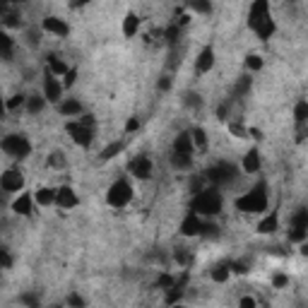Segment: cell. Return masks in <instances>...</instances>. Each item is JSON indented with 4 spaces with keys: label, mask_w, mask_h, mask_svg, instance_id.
Wrapping results in <instances>:
<instances>
[{
    "label": "cell",
    "mask_w": 308,
    "mask_h": 308,
    "mask_svg": "<svg viewBox=\"0 0 308 308\" xmlns=\"http://www.w3.org/2000/svg\"><path fill=\"white\" fill-rule=\"evenodd\" d=\"M219 210H221V195L214 188L200 190L198 195L193 198V212L198 214V217L200 214L214 217V214H219Z\"/></svg>",
    "instance_id": "6da1fadb"
},
{
    "label": "cell",
    "mask_w": 308,
    "mask_h": 308,
    "mask_svg": "<svg viewBox=\"0 0 308 308\" xmlns=\"http://www.w3.org/2000/svg\"><path fill=\"white\" fill-rule=\"evenodd\" d=\"M236 207L241 212H265L268 207V193H265V186H255L251 193H245L236 200Z\"/></svg>",
    "instance_id": "7a4b0ae2"
},
{
    "label": "cell",
    "mask_w": 308,
    "mask_h": 308,
    "mask_svg": "<svg viewBox=\"0 0 308 308\" xmlns=\"http://www.w3.org/2000/svg\"><path fill=\"white\" fill-rule=\"evenodd\" d=\"M3 150L8 152L10 157L24 159L29 152H32V145H29V140L22 137V135H8V137L3 140Z\"/></svg>",
    "instance_id": "3957f363"
},
{
    "label": "cell",
    "mask_w": 308,
    "mask_h": 308,
    "mask_svg": "<svg viewBox=\"0 0 308 308\" xmlns=\"http://www.w3.org/2000/svg\"><path fill=\"white\" fill-rule=\"evenodd\" d=\"M130 198H133V188L126 181H116L109 188V195H106L111 207H126L130 202Z\"/></svg>",
    "instance_id": "277c9868"
},
{
    "label": "cell",
    "mask_w": 308,
    "mask_h": 308,
    "mask_svg": "<svg viewBox=\"0 0 308 308\" xmlns=\"http://www.w3.org/2000/svg\"><path fill=\"white\" fill-rule=\"evenodd\" d=\"M68 133H70V137L79 145V147H89V145H92V128L85 126V123H79V120L68 126Z\"/></svg>",
    "instance_id": "5b68a950"
},
{
    "label": "cell",
    "mask_w": 308,
    "mask_h": 308,
    "mask_svg": "<svg viewBox=\"0 0 308 308\" xmlns=\"http://www.w3.org/2000/svg\"><path fill=\"white\" fill-rule=\"evenodd\" d=\"M234 174H236V169H234L231 164H217V166H212V169L207 171V178H210L214 186H221V183L231 181Z\"/></svg>",
    "instance_id": "8992f818"
},
{
    "label": "cell",
    "mask_w": 308,
    "mask_h": 308,
    "mask_svg": "<svg viewBox=\"0 0 308 308\" xmlns=\"http://www.w3.org/2000/svg\"><path fill=\"white\" fill-rule=\"evenodd\" d=\"M202 229H205V221L200 219L195 212H190L181 224V234L183 236H202Z\"/></svg>",
    "instance_id": "52a82bcc"
},
{
    "label": "cell",
    "mask_w": 308,
    "mask_h": 308,
    "mask_svg": "<svg viewBox=\"0 0 308 308\" xmlns=\"http://www.w3.org/2000/svg\"><path fill=\"white\" fill-rule=\"evenodd\" d=\"M130 174L135 176V178H150V174H152V161H150V157H145V154H140V157H135L133 161H130Z\"/></svg>",
    "instance_id": "ba28073f"
},
{
    "label": "cell",
    "mask_w": 308,
    "mask_h": 308,
    "mask_svg": "<svg viewBox=\"0 0 308 308\" xmlns=\"http://www.w3.org/2000/svg\"><path fill=\"white\" fill-rule=\"evenodd\" d=\"M270 17V8H268V3H265V0H258V3H255L253 8H251V15H248V24H251V29H258V24L260 22H265V19H268Z\"/></svg>",
    "instance_id": "9c48e42d"
},
{
    "label": "cell",
    "mask_w": 308,
    "mask_h": 308,
    "mask_svg": "<svg viewBox=\"0 0 308 308\" xmlns=\"http://www.w3.org/2000/svg\"><path fill=\"white\" fill-rule=\"evenodd\" d=\"M60 92H63V85L55 79V75L46 72V79H44V94H46V99H48V101H53V104H58Z\"/></svg>",
    "instance_id": "30bf717a"
},
{
    "label": "cell",
    "mask_w": 308,
    "mask_h": 308,
    "mask_svg": "<svg viewBox=\"0 0 308 308\" xmlns=\"http://www.w3.org/2000/svg\"><path fill=\"white\" fill-rule=\"evenodd\" d=\"M55 202L60 207H65V210H70V207L77 205V193L72 188H68V186H60L55 190Z\"/></svg>",
    "instance_id": "8fae6325"
},
{
    "label": "cell",
    "mask_w": 308,
    "mask_h": 308,
    "mask_svg": "<svg viewBox=\"0 0 308 308\" xmlns=\"http://www.w3.org/2000/svg\"><path fill=\"white\" fill-rule=\"evenodd\" d=\"M3 190H8V193H15V190H22L24 186V178L19 171H5L3 174V181H0Z\"/></svg>",
    "instance_id": "7c38bea8"
},
{
    "label": "cell",
    "mask_w": 308,
    "mask_h": 308,
    "mask_svg": "<svg viewBox=\"0 0 308 308\" xmlns=\"http://www.w3.org/2000/svg\"><path fill=\"white\" fill-rule=\"evenodd\" d=\"M44 29H46L48 34H53V36H68V24L63 22V19H58V17H46L44 19Z\"/></svg>",
    "instance_id": "4fadbf2b"
},
{
    "label": "cell",
    "mask_w": 308,
    "mask_h": 308,
    "mask_svg": "<svg viewBox=\"0 0 308 308\" xmlns=\"http://www.w3.org/2000/svg\"><path fill=\"white\" fill-rule=\"evenodd\" d=\"M174 152L193 157V140H190V133H183V135H178V137H176V142H174Z\"/></svg>",
    "instance_id": "5bb4252c"
},
{
    "label": "cell",
    "mask_w": 308,
    "mask_h": 308,
    "mask_svg": "<svg viewBox=\"0 0 308 308\" xmlns=\"http://www.w3.org/2000/svg\"><path fill=\"white\" fill-rule=\"evenodd\" d=\"M214 65V51L212 48H205L198 58V72H210Z\"/></svg>",
    "instance_id": "9a60e30c"
},
{
    "label": "cell",
    "mask_w": 308,
    "mask_h": 308,
    "mask_svg": "<svg viewBox=\"0 0 308 308\" xmlns=\"http://www.w3.org/2000/svg\"><path fill=\"white\" fill-rule=\"evenodd\" d=\"M48 72L51 75H55V77H60V75H68V68H65V63L58 58V55H48Z\"/></svg>",
    "instance_id": "2e32d148"
},
{
    "label": "cell",
    "mask_w": 308,
    "mask_h": 308,
    "mask_svg": "<svg viewBox=\"0 0 308 308\" xmlns=\"http://www.w3.org/2000/svg\"><path fill=\"white\" fill-rule=\"evenodd\" d=\"M12 210H15L17 214H32V198L29 195H19V198L15 200V205H12Z\"/></svg>",
    "instance_id": "e0dca14e"
},
{
    "label": "cell",
    "mask_w": 308,
    "mask_h": 308,
    "mask_svg": "<svg viewBox=\"0 0 308 308\" xmlns=\"http://www.w3.org/2000/svg\"><path fill=\"white\" fill-rule=\"evenodd\" d=\"M137 29H140V19H137V15L130 12V15L123 19V34H126V36H135Z\"/></svg>",
    "instance_id": "ac0fdd59"
},
{
    "label": "cell",
    "mask_w": 308,
    "mask_h": 308,
    "mask_svg": "<svg viewBox=\"0 0 308 308\" xmlns=\"http://www.w3.org/2000/svg\"><path fill=\"white\" fill-rule=\"evenodd\" d=\"M243 169L248 171V174H255V171L260 169V157H258V152H255V150H251L248 154H245V159H243Z\"/></svg>",
    "instance_id": "d6986e66"
},
{
    "label": "cell",
    "mask_w": 308,
    "mask_h": 308,
    "mask_svg": "<svg viewBox=\"0 0 308 308\" xmlns=\"http://www.w3.org/2000/svg\"><path fill=\"white\" fill-rule=\"evenodd\" d=\"M36 202H39V205H44V207L53 205V202H55V190L39 188V190H36Z\"/></svg>",
    "instance_id": "ffe728a7"
},
{
    "label": "cell",
    "mask_w": 308,
    "mask_h": 308,
    "mask_svg": "<svg viewBox=\"0 0 308 308\" xmlns=\"http://www.w3.org/2000/svg\"><path fill=\"white\" fill-rule=\"evenodd\" d=\"M255 34H258L260 39H270V36L275 34V22H272V17H268L265 22L258 24V29H255Z\"/></svg>",
    "instance_id": "44dd1931"
},
{
    "label": "cell",
    "mask_w": 308,
    "mask_h": 308,
    "mask_svg": "<svg viewBox=\"0 0 308 308\" xmlns=\"http://www.w3.org/2000/svg\"><path fill=\"white\" fill-rule=\"evenodd\" d=\"M292 229L308 231V212H306V210H301V212L294 214V219H292Z\"/></svg>",
    "instance_id": "7402d4cb"
},
{
    "label": "cell",
    "mask_w": 308,
    "mask_h": 308,
    "mask_svg": "<svg viewBox=\"0 0 308 308\" xmlns=\"http://www.w3.org/2000/svg\"><path fill=\"white\" fill-rule=\"evenodd\" d=\"M258 231H260V234H272V231H277V214L265 217V219L258 224Z\"/></svg>",
    "instance_id": "603a6c76"
},
{
    "label": "cell",
    "mask_w": 308,
    "mask_h": 308,
    "mask_svg": "<svg viewBox=\"0 0 308 308\" xmlns=\"http://www.w3.org/2000/svg\"><path fill=\"white\" fill-rule=\"evenodd\" d=\"M190 161H193V157H188V154H178V152H171V164H174L176 169H188Z\"/></svg>",
    "instance_id": "cb8c5ba5"
},
{
    "label": "cell",
    "mask_w": 308,
    "mask_h": 308,
    "mask_svg": "<svg viewBox=\"0 0 308 308\" xmlns=\"http://www.w3.org/2000/svg\"><path fill=\"white\" fill-rule=\"evenodd\" d=\"M60 111H63L65 116H77L79 111H82V106H79V101H75V99H68V101L60 104Z\"/></svg>",
    "instance_id": "d4e9b609"
},
{
    "label": "cell",
    "mask_w": 308,
    "mask_h": 308,
    "mask_svg": "<svg viewBox=\"0 0 308 308\" xmlns=\"http://www.w3.org/2000/svg\"><path fill=\"white\" fill-rule=\"evenodd\" d=\"M229 275H231L229 265H217V268L212 270V279H214V282H227Z\"/></svg>",
    "instance_id": "484cf974"
},
{
    "label": "cell",
    "mask_w": 308,
    "mask_h": 308,
    "mask_svg": "<svg viewBox=\"0 0 308 308\" xmlns=\"http://www.w3.org/2000/svg\"><path fill=\"white\" fill-rule=\"evenodd\" d=\"M190 140H193V145H195V147H205V130H202V128H193V130H190Z\"/></svg>",
    "instance_id": "4316f807"
},
{
    "label": "cell",
    "mask_w": 308,
    "mask_h": 308,
    "mask_svg": "<svg viewBox=\"0 0 308 308\" xmlns=\"http://www.w3.org/2000/svg\"><path fill=\"white\" fill-rule=\"evenodd\" d=\"M0 51H3V58L12 55V39H10L8 34H0Z\"/></svg>",
    "instance_id": "83f0119b"
},
{
    "label": "cell",
    "mask_w": 308,
    "mask_h": 308,
    "mask_svg": "<svg viewBox=\"0 0 308 308\" xmlns=\"http://www.w3.org/2000/svg\"><path fill=\"white\" fill-rule=\"evenodd\" d=\"M294 116H296V120H299V123L308 120V101H299V104H296V109H294Z\"/></svg>",
    "instance_id": "f1b7e54d"
},
{
    "label": "cell",
    "mask_w": 308,
    "mask_h": 308,
    "mask_svg": "<svg viewBox=\"0 0 308 308\" xmlns=\"http://www.w3.org/2000/svg\"><path fill=\"white\" fill-rule=\"evenodd\" d=\"M27 109L32 111V113H39V111L44 109V99H41V96H29V99H27Z\"/></svg>",
    "instance_id": "f546056e"
},
{
    "label": "cell",
    "mask_w": 308,
    "mask_h": 308,
    "mask_svg": "<svg viewBox=\"0 0 308 308\" xmlns=\"http://www.w3.org/2000/svg\"><path fill=\"white\" fill-rule=\"evenodd\" d=\"M245 65H248V70H260L262 58L260 55H248V58H245Z\"/></svg>",
    "instance_id": "4dcf8cb0"
},
{
    "label": "cell",
    "mask_w": 308,
    "mask_h": 308,
    "mask_svg": "<svg viewBox=\"0 0 308 308\" xmlns=\"http://www.w3.org/2000/svg\"><path fill=\"white\" fill-rule=\"evenodd\" d=\"M120 150H123V145H120V142H116V145H109V147L104 150L101 159H111V157H116V154H118Z\"/></svg>",
    "instance_id": "1f68e13d"
},
{
    "label": "cell",
    "mask_w": 308,
    "mask_h": 308,
    "mask_svg": "<svg viewBox=\"0 0 308 308\" xmlns=\"http://www.w3.org/2000/svg\"><path fill=\"white\" fill-rule=\"evenodd\" d=\"M22 303H27L29 308H39V296L36 294H22Z\"/></svg>",
    "instance_id": "d6a6232c"
},
{
    "label": "cell",
    "mask_w": 308,
    "mask_h": 308,
    "mask_svg": "<svg viewBox=\"0 0 308 308\" xmlns=\"http://www.w3.org/2000/svg\"><path fill=\"white\" fill-rule=\"evenodd\" d=\"M229 133L236 135V137H248V130L243 126H238V123H229Z\"/></svg>",
    "instance_id": "836d02e7"
},
{
    "label": "cell",
    "mask_w": 308,
    "mask_h": 308,
    "mask_svg": "<svg viewBox=\"0 0 308 308\" xmlns=\"http://www.w3.org/2000/svg\"><path fill=\"white\" fill-rule=\"evenodd\" d=\"M48 164L53 166V169H60V166L65 164L63 154H60V152H53V154H51V159H48Z\"/></svg>",
    "instance_id": "e575fe53"
},
{
    "label": "cell",
    "mask_w": 308,
    "mask_h": 308,
    "mask_svg": "<svg viewBox=\"0 0 308 308\" xmlns=\"http://www.w3.org/2000/svg\"><path fill=\"white\" fill-rule=\"evenodd\" d=\"M68 303H70L72 308H85V299L77 296V294H70V296H68Z\"/></svg>",
    "instance_id": "d590c367"
},
{
    "label": "cell",
    "mask_w": 308,
    "mask_h": 308,
    "mask_svg": "<svg viewBox=\"0 0 308 308\" xmlns=\"http://www.w3.org/2000/svg\"><path fill=\"white\" fill-rule=\"evenodd\" d=\"M22 104H24V96H22V94H17V96H12V99H10V101L5 104V106H8V109L12 111V109H19Z\"/></svg>",
    "instance_id": "8d00e7d4"
},
{
    "label": "cell",
    "mask_w": 308,
    "mask_h": 308,
    "mask_svg": "<svg viewBox=\"0 0 308 308\" xmlns=\"http://www.w3.org/2000/svg\"><path fill=\"white\" fill-rule=\"evenodd\" d=\"M248 89H251V77H243L241 82H238L236 94H243V92H248Z\"/></svg>",
    "instance_id": "74e56055"
},
{
    "label": "cell",
    "mask_w": 308,
    "mask_h": 308,
    "mask_svg": "<svg viewBox=\"0 0 308 308\" xmlns=\"http://www.w3.org/2000/svg\"><path fill=\"white\" fill-rule=\"evenodd\" d=\"M164 36H166V41H176L178 39V27H169L164 32Z\"/></svg>",
    "instance_id": "f35d334b"
},
{
    "label": "cell",
    "mask_w": 308,
    "mask_h": 308,
    "mask_svg": "<svg viewBox=\"0 0 308 308\" xmlns=\"http://www.w3.org/2000/svg\"><path fill=\"white\" fill-rule=\"evenodd\" d=\"M286 282H289L286 275H275V277H272V284H275V286H284Z\"/></svg>",
    "instance_id": "ab89813d"
},
{
    "label": "cell",
    "mask_w": 308,
    "mask_h": 308,
    "mask_svg": "<svg viewBox=\"0 0 308 308\" xmlns=\"http://www.w3.org/2000/svg\"><path fill=\"white\" fill-rule=\"evenodd\" d=\"M289 238H292V241H303V238H306V231L292 229V234H289Z\"/></svg>",
    "instance_id": "60d3db41"
},
{
    "label": "cell",
    "mask_w": 308,
    "mask_h": 308,
    "mask_svg": "<svg viewBox=\"0 0 308 308\" xmlns=\"http://www.w3.org/2000/svg\"><path fill=\"white\" fill-rule=\"evenodd\" d=\"M137 128H140V120H137V118H130V120L126 123V130H128V133H133V130H137Z\"/></svg>",
    "instance_id": "b9f144b4"
},
{
    "label": "cell",
    "mask_w": 308,
    "mask_h": 308,
    "mask_svg": "<svg viewBox=\"0 0 308 308\" xmlns=\"http://www.w3.org/2000/svg\"><path fill=\"white\" fill-rule=\"evenodd\" d=\"M229 270H231V272H236V275H243V272H245V268L241 265V262H229Z\"/></svg>",
    "instance_id": "7bdbcfd3"
},
{
    "label": "cell",
    "mask_w": 308,
    "mask_h": 308,
    "mask_svg": "<svg viewBox=\"0 0 308 308\" xmlns=\"http://www.w3.org/2000/svg\"><path fill=\"white\" fill-rule=\"evenodd\" d=\"M241 308H255V301L251 299V296H243V299H241Z\"/></svg>",
    "instance_id": "ee69618b"
},
{
    "label": "cell",
    "mask_w": 308,
    "mask_h": 308,
    "mask_svg": "<svg viewBox=\"0 0 308 308\" xmlns=\"http://www.w3.org/2000/svg\"><path fill=\"white\" fill-rule=\"evenodd\" d=\"M190 8L198 10V12H207V10H210V5H207V3H193Z\"/></svg>",
    "instance_id": "f6af8a7d"
},
{
    "label": "cell",
    "mask_w": 308,
    "mask_h": 308,
    "mask_svg": "<svg viewBox=\"0 0 308 308\" xmlns=\"http://www.w3.org/2000/svg\"><path fill=\"white\" fill-rule=\"evenodd\" d=\"M186 104H188V106H200V99H198V94H188V99H186Z\"/></svg>",
    "instance_id": "bcb514c9"
},
{
    "label": "cell",
    "mask_w": 308,
    "mask_h": 308,
    "mask_svg": "<svg viewBox=\"0 0 308 308\" xmlns=\"http://www.w3.org/2000/svg\"><path fill=\"white\" fill-rule=\"evenodd\" d=\"M75 77H77V72L70 70L68 75H65V85H72V82H75Z\"/></svg>",
    "instance_id": "7dc6e473"
},
{
    "label": "cell",
    "mask_w": 308,
    "mask_h": 308,
    "mask_svg": "<svg viewBox=\"0 0 308 308\" xmlns=\"http://www.w3.org/2000/svg\"><path fill=\"white\" fill-rule=\"evenodd\" d=\"M3 268H10V255H8V251H3Z\"/></svg>",
    "instance_id": "c3c4849f"
},
{
    "label": "cell",
    "mask_w": 308,
    "mask_h": 308,
    "mask_svg": "<svg viewBox=\"0 0 308 308\" xmlns=\"http://www.w3.org/2000/svg\"><path fill=\"white\" fill-rule=\"evenodd\" d=\"M159 87H161V89H169V87H171V82H169V79H161V82H159Z\"/></svg>",
    "instance_id": "681fc988"
},
{
    "label": "cell",
    "mask_w": 308,
    "mask_h": 308,
    "mask_svg": "<svg viewBox=\"0 0 308 308\" xmlns=\"http://www.w3.org/2000/svg\"><path fill=\"white\" fill-rule=\"evenodd\" d=\"M174 308H181V306H174Z\"/></svg>",
    "instance_id": "f907efd6"
}]
</instances>
